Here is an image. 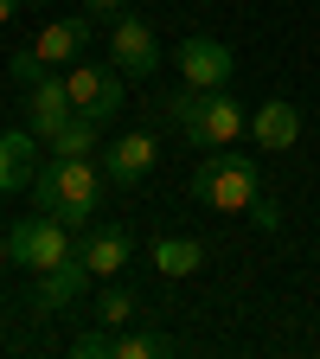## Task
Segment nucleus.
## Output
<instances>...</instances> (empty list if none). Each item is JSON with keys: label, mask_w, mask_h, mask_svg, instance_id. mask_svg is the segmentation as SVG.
I'll return each mask as SVG.
<instances>
[{"label": "nucleus", "mask_w": 320, "mask_h": 359, "mask_svg": "<svg viewBox=\"0 0 320 359\" xmlns=\"http://www.w3.org/2000/svg\"><path fill=\"white\" fill-rule=\"evenodd\" d=\"M103 180L109 173H97V161H64V154H52V167L32 173V193H39L45 212H58L64 224L90 231V212H97V199H103Z\"/></svg>", "instance_id": "nucleus-1"}, {"label": "nucleus", "mask_w": 320, "mask_h": 359, "mask_svg": "<svg viewBox=\"0 0 320 359\" xmlns=\"http://www.w3.org/2000/svg\"><path fill=\"white\" fill-rule=\"evenodd\" d=\"M256 187H263L256 161H244L237 148H211V161H199V173H193V193L218 212H250Z\"/></svg>", "instance_id": "nucleus-2"}, {"label": "nucleus", "mask_w": 320, "mask_h": 359, "mask_svg": "<svg viewBox=\"0 0 320 359\" xmlns=\"http://www.w3.org/2000/svg\"><path fill=\"white\" fill-rule=\"evenodd\" d=\"M13 263H26L32 269V276H45V269H58V263H71L77 257V238H71V224L58 218V212H32V218H20L13 224Z\"/></svg>", "instance_id": "nucleus-3"}, {"label": "nucleus", "mask_w": 320, "mask_h": 359, "mask_svg": "<svg viewBox=\"0 0 320 359\" xmlns=\"http://www.w3.org/2000/svg\"><path fill=\"white\" fill-rule=\"evenodd\" d=\"M64 90H71V103L83 109V116H97V122H109L116 109H122V71L116 65H71L64 71Z\"/></svg>", "instance_id": "nucleus-4"}, {"label": "nucleus", "mask_w": 320, "mask_h": 359, "mask_svg": "<svg viewBox=\"0 0 320 359\" xmlns=\"http://www.w3.org/2000/svg\"><path fill=\"white\" fill-rule=\"evenodd\" d=\"M109 52H116V71L122 77H154L160 71V39H154V26L141 13H122L109 26Z\"/></svg>", "instance_id": "nucleus-5"}, {"label": "nucleus", "mask_w": 320, "mask_h": 359, "mask_svg": "<svg viewBox=\"0 0 320 359\" xmlns=\"http://www.w3.org/2000/svg\"><path fill=\"white\" fill-rule=\"evenodd\" d=\"M231 77H237L231 45H218V39H179V83H193V90H231Z\"/></svg>", "instance_id": "nucleus-6"}, {"label": "nucleus", "mask_w": 320, "mask_h": 359, "mask_svg": "<svg viewBox=\"0 0 320 359\" xmlns=\"http://www.w3.org/2000/svg\"><path fill=\"white\" fill-rule=\"evenodd\" d=\"M77 116V103H71V90H64V71H52V77H39L32 90H26V128L39 135L45 148H52V135L64 128Z\"/></svg>", "instance_id": "nucleus-7"}, {"label": "nucleus", "mask_w": 320, "mask_h": 359, "mask_svg": "<svg viewBox=\"0 0 320 359\" xmlns=\"http://www.w3.org/2000/svg\"><path fill=\"white\" fill-rule=\"evenodd\" d=\"M154 161H160L154 128H128V135H116V142H109V161H103V173L116 180V187H141V180L154 173Z\"/></svg>", "instance_id": "nucleus-8"}, {"label": "nucleus", "mask_w": 320, "mask_h": 359, "mask_svg": "<svg viewBox=\"0 0 320 359\" xmlns=\"http://www.w3.org/2000/svg\"><path fill=\"white\" fill-rule=\"evenodd\" d=\"M250 142H256L263 154H288V148L301 142V109H295L288 97L256 103V109H250Z\"/></svg>", "instance_id": "nucleus-9"}, {"label": "nucleus", "mask_w": 320, "mask_h": 359, "mask_svg": "<svg viewBox=\"0 0 320 359\" xmlns=\"http://www.w3.org/2000/svg\"><path fill=\"white\" fill-rule=\"evenodd\" d=\"M83 45H90V13H64V20H45L39 39H32V52L52 65V71H71L83 58Z\"/></svg>", "instance_id": "nucleus-10"}, {"label": "nucleus", "mask_w": 320, "mask_h": 359, "mask_svg": "<svg viewBox=\"0 0 320 359\" xmlns=\"http://www.w3.org/2000/svg\"><path fill=\"white\" fill-rule=\"evenodd\" d=\"M244 135H250V109L231 90H205V154L211 148H237Z\"/></svg>", "instance_id": "nucleus-11"}, {"label": "nucleus", "mask_w": 320, "mask_h": 359, "mask_svg": "<svg viewBox=\"0 0 320 359\" xmlns=\"http://www.w3.org/2000/svg\"><path fill=\"white\" fill-rule=\"evenodd\" d=\"M77 257L90 263V276H122V269H128V231H122V224H90Z\"/></svg>", "instance_id": "nucleus-12"}, {"label": "nucleus", "mask_w": 320, "mask_h": 359, "mask_svg": "<svg viewBox=\"0 0 320 359\" xmlns=\"http://www.w3.org/2000/svg\"><path fill=\"white\" fill-rule=\"evenodd\" d=\"M83 289H90V263H83V257H71V263H58V269H45V276H39V289H32V308H39V314L71 308Z\"/></svg>", "instance_id": "nucleus-13"}, {"label": "nucleus", "mask_w": 320, "mask_h": 359, "mask_svg": "<svg viewBox=\"0 0 320 359\" xmlns=\"http://www.w3.org/2000/svg\"><path fill=\"white\" fill-rule=\"evenodd\" d=\"M32 154H39L32 128H7V135H0V193H20L32 180Z\"/></svg>", "instance_id": "nucleus-14"}, {"label": "nucleus", "mask_w": 320, "mask_h": 359, "mask_svg": "<svg viewBox=\"0 0 320 359\" xmlns=\"http://www.w3.org/2000/svg\"><path fill=\"white\" fill-rule=\"evenodd\" d=\"M160 116H167V122H173L179 135H186L193 148H205V90H193V83H179L173 97L160 103Z\"/></svg>", "instance_id": "nucleus-15"}, {"label": "nucleus", "mask_w": 320, "mask_h": 359, "mask_svg": "<svg viewBox=\"0 0 320 359\" xmlns=\"http://www.w3.org/2000/svg\"><path fill=\"white\" fill-rule=\"evenodd\" d=\"M97 148H103V122L83 116V109L52 135V154H64V161H97Z\"/></svg>", "instance_id": "nucleus-16"}, {"label": "nucleus", "mask_w": 320, "mask_h": 359, "mask_svg": "<svg viewBox=\"0 0 320 359\" xmlns=\"http://www.w3.org/2000/svg\"><path fill=\"white\" fill-rule=\"evenodd\" d=\"M205 263V244L199 238H154V269H160V276H193V269Z\"/></svg>", "instance_id": "nucleus-17"}, {"label": "nucleus", "mask_w": 320, "mask_h": 359, "mask_svg": "<svg viewBox=\"0 0 320 359\" xmlns=\"http://www.w3.org/2000/svg\"><path fill=\"white\" fill-rule=\"evenodd\" d=\"M134 308H141V295L122 289V283H109V289L97 295V321H103V327H134Z\"/></svg>", "instance_id": "nucleus-18"}, {"label": "nucleus", "mask_w": 320, "mask_h": 359, "mask_svg": "<svg viewBox=\"0 0 320 359\" xmlns=\"http://www.w3.org/2000/svg\"><path fill=\"white\" fill-rule=\"evenodd\" d=\"M173 340L167 334H141V327H116V359H167Z\"/></svg>", "instance_id": "nucleus-19"}, {"label": "nucleus", "mask_w": 320, "mask_h": 359, "mask_svg": "<svg viewBox=\"0 0 320 359\" xmlns=\"http://www.w3.org/2000/svg\"><path fill=\"white\" fill-rule=\"evenodd\" d=\"M7 77H13L20 90H32L39 77H52V65H45V58L32 52V45H26V52H13V58H7Z\"/></svg>", "instance_id": "nucleus-20"}, {"label": "nucleus", "mask_w": 320, "mask_h": 359, "mask_svg": "<svg viewBox=\"0 0 320 359\" xmlns=\"http://www.w3.org/2000/svg\"><path fill=\"white\" fill-rule=\"evenodd\" d=\"M77 359H116V327H90V334H77V346H71Z\"/></svg>", "instance_id": "nucleus-21"}, {"label": "nucleus", "mask_w": 320, "mask_h": 359, "mask_svg": "<svg viewBox=\"0 0 320 359\" xmlns=\"http://www.w3.org/2000/svg\"><path fill=\"white\" fill-rule=\"evenodd\" d=\"M250 218H256V231H276V224H282V205L256 193V199H250Z\"/></svg>", "instance_id": "nucleus-22"}, {"label": "nucleus", "mask_w": 320, "mask_h": 359, "mask_svg": "<svg viewBox=\"0 0 320 359\" xmlns=\"http://www.w3.org/2000/svg\"><path fill=\"white\" fill-rule=\"evenodd\" d=\"M77 7H83L90 20H109V26H116V20L128 13V0H77Z\"/></svg>", "instance_id": "nucleus-23"}, {"label": "nucleus", "mask_w": 320, "mask_h": 359, "mask_svg": "<svg viewBox=\"0 0 320 359\" xmlns=\"http://www.w3.org/2000/svg\"><path fill=\"white\" fill-rule=\"evenodd\" d=\"M20 7H26V0H0V26H7V20H13Z\"/></svg>", "instance_id": "nucleus-24"}, {"label": "nucleus", "mask_w": 320, "mask_h": 359, "mask_svg": "<svg viewBox=\"0 0 320 359\" xmlns=\"http://www.w3.org/2000/svg\"><path fill=\"white\" fill-rule=\"evenodd\" d=\"M7 257H13V238H0V269H7Z\"/></svg>", "instance_id": "nucleus-25"}]
</instances>
